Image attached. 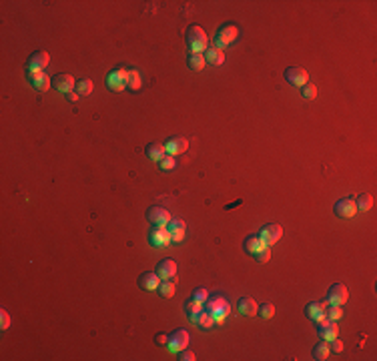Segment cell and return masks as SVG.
I'll return each instance as SVG.
<instances>
[{"instance_id": "6da1fadb", "label": "cell", "mask_w": 377, "mask_h": 361, "mask_svg": "<svg viewBox=\"0 0 377 361\" xmlns=\"http://www.w3.org/2000/svg\"><path fill=\"white\" fill-rule=\"evenodd\" d=\"M187 44L193 52H203L207 50V44H209V38H207V32L201 28V26H189L187 30Z\"/></svg>"}, {"instance_id": "7a4b0ae2", "label": "cell", "mask_w": 377, "mask_h": 361, "mask_svg": "<svg viewBox=\"0 0 377 361\" xmlns=\"http://www.w3.org/2000/svg\"><path fill=\"white\" fill-rule=\"evenodd\" d=\"M237 36H239V28H237V26H233V24H227V26L219 28L217 38H215V46L223 50L225 46L233 44V42L237 40Z\"/></svg>"}, {"instance_id": "3957f363", "label": "cell", "mask_w": 377, "mask_h": 361, "mask_svg": "<svg viewBox=\"0 0 377 361\" xmlns=\"http://www.w3.org/2000/svg\"><path fill=\"white\" fill-rule=\"evenodd\" d=\"M106 84H108V88H112V90H124V86L129 84V70L127 68H116V70H112V72H108V76H106Z\"/></svg>"}, {"instance_id": "277c9868", "label": "cell", "mask_w": 377, "mask_h": 361, "mask_svg": "<svg viewBox=\"0 0 377 361\" xmlns=\"http://www.w3.org/2000/svg\"><path fill=\"white\" fill-rule=\"evenodd\" d=\"M207 311L213 315V319H215V323H223L225 321V317L229 315V311H231V307H229V303L225 301V299H221V297H217V299H213L209 305H207Z\"/></svg>"}, {"instance_id": "5b68a950", "label": "cell", "mask_w": 377, "mask_h": 361, "mask_svg": "<svg viewBox=\"0 0 377 361\" xmlns=\"http://www.w3.org/2000/svg\"><path fill=\"white\" fill-rule=\"evenodd\" d=\"M189 341H191V337H189V331H185V329H179V331H175V333H173V335L169 337L167 345H169V351H173V353H181L183 349H187Z\"/></svg>"}, {"instance_id": "8992f818", "label": "cell", "mask_w": 377, "mask_h": 361, "mask_svg": "<svg viewBox=\"0 0 377 361\" xmlns=\"http://www.w3.org/2000/svg\"><path fill=\"white\" fill-rule=\"evenodd\" d=\"M48 62H50V56H48V52H44V50H38V52H34V54L30 56V60H28V72H26V74L44 72V68L48 66Z\"/></svg>"}, {"instance_id": "52a82bcc", "label": "cell", "mask_w": 377, "mask_h": 361, "mask_svg": "<svg viewBox=\"0 0 377 361\" xmlns=\"http://www.w3.org/2000/svg\"><path fill=\"white\" fill-rule=\"evenodd\" d=\"M285 78H287L293 86H299V88H303L305 84H309V74H307V70L301 68V66H289V68L285 70Z\"/></svg>"}, {"instance_id": "ba28073f", "label": "cell", "mask_w": 377, "mask_h": 361, "mask_svg": "<svg viewBox=\"0 0 377 361\" xmlns=\"http://www.w3.org/2000/svg\"><path fill=\"white\" fill-rule=\"evenodd\" d=\"M347 297H349L347 287L341 285V283L331 285L329 291H327V303H329V305H343V303L347 301Z\"/></svg>"}, {"instance_id": "9c48e42d", "label": "cell", "mask_w": 377, "mask_h": 361, "mask_svg": "<svg viewBox=\"0 0 377 361\" xmlns=\"http://www.w3.org/2000/svg\"><path fill=\"white\" fill-rule=\"evenodd\" d=\"M281 237H283V229H281L279 225H267V227H263L261 233H259V239H261L267 247L275 245Z\"/></svg>"}, {"instance_id": "30bf717a", "label": "cell", "mask_w": 377, "mask_h": 361, "mask_svg": "<svg viewBox=\"0 0 377 361\" xmlns=\"http://www.w3.org/2000/svg\"><path fill=\"white\" fill-rule=\"evenodd\" d=\"M149 221L157 227H167L171 223V213L163 207H151L149 209Z\"/></svg>"}, {"instance_id": "8fae6325", "label": "cell", "mask_w": 377, "mask_h": 361, "mask_svg": "<svg viewBox=\"0 0 377 361\" xmlns=\"http://www.w3.org/2000/svg\"><path fill=\"white\" fill-rule=\"evenodd\" d=\"M335 213H337L341 219H351V217L357 215V205H355L353 199H341V201H337V205H335Z\"/></svg>"}, {"instance_id": "7c38bea8", "label": "cell", "mask_w": 377, "mask_h": 361, "mask_svg": "<svg viewBox=\"0 0 377 361\" xmlns=\"http://www.w3.org/2000/svg\"><path fill=\"white\" fill-rule=\"evenodd\" d=\"M157 275L163 279V281H175V275H177V263L173 259H165L159 263L157 267Z\"/></svg>"}, {"instance_id": "4fadbf2b", "label": "cell", "mask_w": 377, "mask_h": 361, "mask_svg": "<svg viewBox=\"0 0 377 361\" xmlns=\"http://www.w3.org/2000/svg\"><path fill=\"white\" fill-rule=\"evenodd\" d=\"M325 309H327V303H321V301H311L307 307H305V313L311 321H321L325 319Z\"/></svg>"}, {"instance_id": "5bb4252c", "label": "cell", "mask_w": 377, "mask_h": 361, "mask_svg": "<svg viewBox=\"0 0 377 361\" xmlns=\"http://www.w3.org/2000/svg\"><path fill=\"white\" fill-rule=\"evenodd\" d=\"M317 325H319V335H321L325 341L335 339V337H337V333H339V327L335 325V321L321 319V321H317Z\"/></svg>"}, {"instance_id": "9a60e30c", "label": "cell", "mask_w": 377, "mask_h": 361, "mask_svg": "<svg viewBox=\"0 0 377 361\" xmlns=\"http://www.w3.org/2000/svg\"><path fill=\"white\" fill-rule=\"evenodd\" d=\"M167 229H169V233H171V241H173V243H179V241L185 239V229H187L185 221H181V219H171V223L167 225Z\"/></svg>"}, {"instance_id": "2e32d148", "label": "cell", "mask_w": 377, "mask_h": 361, "mask_svg": "<svg viewBox=\"0 0 377 361\" xmlns=\"http://www.w3.org/2000/svg\"><path fill=\"white\" fill-rule=\"evenodd\" d=\"M149 239H151V245H155V247H167L171 243V233L167 227H157Z\"/></svg>"}, {"instance_id": "e0dca14e", "label": "cell", "mask_w": 377, "mask_h": 361, "mask_svg": "<svg viewBox=\"0 0 377 361\" xmlns=\"http://www.w3.org/2000/svg\"><path fill=\"white\" fill-rule=\"evenodd\" d=\"M165 148H167V154L175 156V154L185 152V150L189 148V142H187V138H183V136H175V138H171V140L165 144Z\"/></svg>"}, {"instance_id": "ac0fdd59", "label": "cell", "mask_w": 377, "mask_h": 361, "mask_svg": "<svg viewBox=\"0 0 377 361\" xmlns=\"http://www.w3.org/2000/svg\"><path fill=\"white\" fill-rule=\"evenodd\" d=\"M28 78H30V84L36 88V90H40V92H44V90H48L50 88V76L46 74V72H36V74H28Z\"/></svg>"}, {"instance_id": "d6986e66", "label": "cell", "mask_w": 377, "mask_h": 361, "mask_svg": "<svg viewBox=\"0 0 377 361\" xmlns=\"http://www.w3.org/2000/svg\"><path fill=\"white\" fill-rule=\"evenodd\" d=\"M52 84H54V88H56L58 92H64V94L70 92V90L76 86V82H74V78H72L70 74H58Z\"/></svg>"}, {"instance_id": "ffe728a7", "label": "cell", "mask_w": 377, "mask_h": 361, "mask_svg": "<svg viewBox=\"0 0 377 361\" xmlns=\"http://www.w3.org/2000/svg\"><path fill=\"white\" fill-rule=\"evenodd\" d=\"M139 283H141V287L147 289V291H157L159 285L163 283V279H161L157 273H145V275L139 279Z\"/></svg>"}, {"instance_id": "44dd1931", "label": "cell", "mask_w": 377, "mask_h": 361, "mask_svg": "<svg viewBox=\"0 0 377 361\" xmlns=\"http://www.w3.org/2000/svg\"><path fill=\"white\" fill-rule=\"evenodd\" d=\"M239 311H241L243 315L251 317V315L259 313V305H257V301H255L253 297H245V299L239 301Z\"/></svg>"}, {"instance_id": "7402d4cb", "label": "cell", "mask_w": 377, "mask_h": 361, "mask_svg": "<svg viewBox=\"0 0 377 361\" xmlns=\"http://www.w3.org/2000/svg\"><path fill=\"white\" fill-rule=\"evenodd\" d=\"M205 60L209 64H213V66H219V64L225 62V52L221 48H217V46H211V48L205 50Z\"/></svg>"}, {"instance_id": "603a6c76", "label": "cell", "mask_w": 377, "mask_h": 361, "mask_svg": "<svg viewBox=\"0 0 377 361\" xmlns=\"http://www.w3.org/2000/svg\"><path fill=\"white\" fill-rule=\"evenodd\" d=\"M147 154H149L151 160L161 162V160L167 156V148H165V144H161V142H151V144L147 146Z\"/></svg>"}, {"instance_id": "cb8c5ba5", "label": "cell", "mask_w": 377, "mask_h": 361, "mask_svg": "<svg viewBox=\"0 0 377 361\" xmlns=\"http://www.w3.org/2000/svg\"><path fill=\"white\" fill-rule=\"evenodd\" d=\"M263 247H267L259 237H253V235H251V237H247V241H245V251L249 253V255H257Z\"/></svg>"}, {"instance_id": "d4e9b609", "label": "cell", "mask_w": 377, "mask_h": 361, "mask_svg": "<svg viewBox=\"0 0 377 361\" xmlns=\"http://www.w3.org/2000/svg\"><path fill=\"white\" fill-rule=\"evenodd\" d=\"M203 309H205V307H203V303H199V301H195V299H191V301H187V303H185V311H187V315H189V319H191V321H197Z\"/></svg>"}, {"instance_id": "484cf974", "label": "cell", "mask_w": 377, "mask_h": 361, "mask_svg": "<svg viewBox=\"0 0 377 361\" xmlns=\"http://www.w3.org/2000/svg\"><path fill=\"white\" fill-rule=\"evenodd\" d=\"M205 52H191L189 54V66L193 68V70H201L203 66H205Z\"/></svg>"}, {"instance_id": "4316f807", "label": "cell", "mask_w": 377, "mask_h": 361, "mask_svg": "<svg viewBox=\"0 0 377 361\" xmlns=\"http://www.w3.org/2000/svg\"><path fill=\"white\" fill-rule=\"evenodd\" d=\"M355 205H357V211H371L373 209V197L369 195V193H363L357 201H355Z\"/></svg>"}, {"instance_id": "83f0119b", "label": "cell", "mask_w": 377, "mask_h": 361, "mask_svg": "<svg viewBox=\"0 0 377 361\" xmlns=\"http://www.w3.org/2000/svg\"><path fill=\"white\" fill-rule=\"evenodd\" d=\"M341 317H343V309H341V305H329V303H327L325 319H329V321H337V319H341Z\"/></svg>"}, {"instance_id": "f1b7e54d", "label": "cell", "mask_w": 377, "mask_h": 361, "mask_svg": "<svg viewBox=\"0 0 377 361\" xmlns=\"http://www.w3.org/2000/svg\"><path fill=\"white\" fill-rule=\"evenodd\" d=\"M329 343L327 341H323V343H317L315 345V349H313V357L315 359H319V361H323V359H327L329 357Z\"/></svg>"}, {"instance_id": "f546056e", "label": "cell", "mask_w": 377, "mask_h": 361, "mask_svg": "<svg viewBox=\"0 0 377 361\" xmlns=\"http://www.w3.org/2000/svg\"><path fill=\"white\" fill-rule=\"evenodd\" d=\"M76 92L78 94H82V96H86V94H90L92 92V80H88V78H80V80H76Z\"/></svg>"}, {"instance_id": "4dcf8cb0", "label": "cell", "mask_w": 377, "mask_h": 361, "mask_svg": "<svg viewBox=\"0 0 377 361\" xmlns=\"http://www.w3.org/2000/svg\"><path fill=\"white\" fill-rule=\"evenodd\" d=\"M175 291H177V287H175V281H163L161 285H159V293H161V297H173L175 295Z\"/></svg>"}, {"instance_id": "1f68e13d", "label": "cell", "mask_w": 377, "mask_h": 361, "mask_svg": "<svg viewBox=\"0 0 377 361\" xmlns=\"http://www.w3.org/2000/svg\"><path fill=\"white\" fill-rule=\"evenodd\" d=\"M195 323H199L203 329H211V327L215 325V319H213V315H211L209 311H205V309H203V311H201V315H199V319H197Z\"/></svg>"}, {"instance_id": "d6a6232c", "label": "cell", "mask_w": 377, "mask_h": 361, "mask_svg": "<svg viewBox=\"0 0 377 361\" xmlns=\"http://www.w3.org/2000/svg\"><path fill=\"white\" fill-rule=\"evenodd\" d=\"M131 90H141V74L137 70H129V84Z\"/></svg>"}, {"instance_id": "836d02e7", "label": "cell", "mask_w": 377, "mask_h": 361, "mask_svg": "<svg viewBox=\"0 0 377 361\" xmlns=\"http://www.w3.org/2000/svg\"><path fill=\"white\" fill-rule=\"evenodd\" d=\"M259 315H261L263 319H271V317L275 315V307H273L271 303H265L263 307H259Z\"/></svg>"}, {"instance_id": "e575fe53", "label": "cell", "mask_w": 377, "mask_h": 361, "mask_svg": "<svg viewBox=\"0 0 377 361\" xmlns=\"http://www.w3.org/2000/svg\"><path fill=\"white\" fill-rule=\"evenodd\" d=\"M207 297H209V291H207L205 287H199V289H195V293H193V299L199 301V303H205Z\"/></svg>"}, {"instance_id": "d590c367", "label": "cell", "mask_w": 377, "mask_h": 361, "mask_svg": "<svg viewBox=\"0 0 377 361\" xmlns=\"http://www.w3.org/2000/svg\"><path fill=\"white\" fill-rule=\"evenodd\" d=\"M301 92H303V96H305L307 100H311V98L317 96V88H315L313 84H305V86L301 88Z\"/></svg>"}, {"instance_id": "8d00e7d4", "label": "cell", "mask_w": 377, "mask_h": 361, "mask_svg": "<svg viewBox=\"0 0 377 361\" xmlns=\"http://www.w3.org/2000/svg\"><path fill=\"white\" fill-rule=\"evenodd\" d=\"M177 166V162H175V156H165L163 160H161V168H165V170H173Z\"/></svg>"}, {"instance_id": "74e56055", "label": "cell", "mask_w": 377, "mask_h": 361, "mask_svg": "<svg viewBox=\"0 0 377 361\" xmlns=\"http://www.w3.org/2000/svg\"><path fill=\"white\" fill-rule=\"evenodd\" d=\"M269 259H271V249H269V247H263V249L257 253V261H259V263H267Z\"/></svg>"}, {"instance_id": "f35d334b", "label": "cell", "mask_w": 377, "mask_h": 361, "mask_svg": "<svg viewBox=\"0 0 377 361\" xmlns=\"http://www.w3.org/2000/svg\"><path fill=\"white\" fill-rule=\"evenodd\" d=\"M327 343H329V349H333L335 353H341V351H343V343H341L337 337H335V339H331V341H327Z\"/></svg>"}, {"instance_id": "ab89813d", "label": "cell", "mask_w": 377, "mask_h": 361, "mask_svg": "<svg viewBox=\"0 0 377 361\" xmlns=\"http://www.w3.org/2000/svg\"><path fill=\"white\" fill-rule=\"evenodd\" d=\"M179 359H183V361H195V353L193 351H181V357Z\"/></svg>"}, {"instance_id": "60d3db41", "label": "cell", "mask_w": 377, "mask_h": 361, "mask_svg": "<svg viewBox=\"0 0 377 361\" xmlns=\"http://www.w3.org/2000/svg\"><path fill=\"white\" fill-rule=\"evenodd\" d=\"M0 317H2V329H6V327L10 325V317H8V313L2 311V315H0Z\"/></svg>"}, {"instance_id": "b9f144b4", "label": "cell", "mask_w": 377, "mask_h": 361, "mask_svg": "<svg viewBox=\"0 0 377 361\" xmlns=\"http://www.w3.org/2000/svg\"><path fill=\"white\" fill-rule=\"evenodd\" d=\"M66 98H68L70 102H76V100H78V92H74V90H70V92H66Z\"/></svg>"}, {"instance_id": "7bdbcfd3", "label": "cell", "mask_w": 377, "mask_h": 361, "mask_svg": "<svg viewBox=\"0 0 377 361\" xmlns=\"http://www.w3.org/2000/svg\"><path fill=\"white\" fill-rule=\"evenodd\" d=\"M167 341H169V337H167L165 333H159V335H157V343H161V345H165Z\"/></svg>"}]
</instances>
